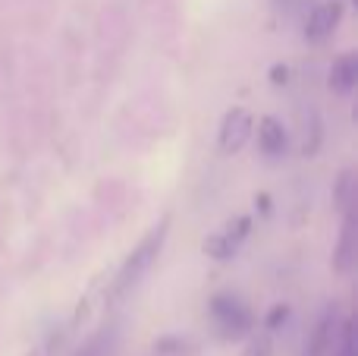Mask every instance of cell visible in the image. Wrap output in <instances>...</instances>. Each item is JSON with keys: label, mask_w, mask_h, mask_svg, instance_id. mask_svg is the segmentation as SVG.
I'll return each instance as SVG.
<instances>
[{"label": "cell", "mask_w": 358, "mask_h": 356, "mask_svg": "<svg viewBox=\"0 0 358 356\" xmlns=\"http://www.w3.org/2000/svg\"><path fill=\"white\" fill-rule=\"evenodd\" d=\"M334 356H355V325L352 319H343L340 322V331H336V344L334 350H330Z\"/></svg>", "instance_id": "obj_14"}, {"label": "cell", "mask_w": 358, "mask_h": 356, "mask_svg": "<svg viewBox=\"0 0 358 356\" xmlns=\"http://www.w3.org/2000/svg\"><path fill=\"white\" fill-rule=\"evenodd\" d=\"M248 233H252V218H248V214H236L220 231H214L204 240V256H210L214 262H229V259L239 256Z\"/></svg>", "instance_id": "obj_3"}, {"label": "cell", "mask_w": 358, "mask_h": 356, "mask_svg": "<svg viewBox=\"0 0 358 356\" xmlns=\"http://www.w3.org/2000/svg\"><path fill=\"white\" fill-rule=\"evenodd\" d=\"M239 356H273V334L271 331H258L248 338L245 350Z\"/></svg>", "instance_id": "obj_15"}, {"label": "cell", "mask_w": 358, "mask_h": 356, "mask_svg": "<svg viewBox=\"0 0 358 356\" xmlns=\"http://www.w3.org/2000/svg\"><path fill=\"white\" fill-rule=\"evenodd\" d=\"M57 350H60V334H50L48 341H41L38 347H31L25 356H54Z\"/></svg>", "instance_id": "obj_17"}, {"label": "cell", "mask_w": 358, "mask_h": 356, "mask_svg": "<svg viewBox=\"0 0 358 356\" xmlns=\"http://www.w3.org/2000/svg\"><path fill=\"white\" fill-rule=\"evenodd\" d=\"M167 233H170V218H161L138 240L136 249L123 259V265L117 268V275H113V281H110V290H107V303H110V306L123 303L126 296L145 281V275L157 265V259H161V252H164V243H167Z\"/></svg>", "instance_id": "obj_1"}, {"label": "cell", "mask_w": 358, "mask_h": 356, "mask_svg": "<svg viewBox=\"0 0 358 356\" xmlns=\"http://www.w3.org/2000/svg\"><path fill=\"white\" fill-rule=\"evenodd\" d=\"M155 353L157 356H195V344L192 341H185V338H161V341H155Z\"/></svg>", "instance_id": "obj_13"}, {"label": "cell", "mask_w": 358, "mask_h": 356, "mask_svg": "<svg viewBox=\"0 0 358 356\" xmlns=\"http://www.w3.org/2000/svg\"><path fill=\"white\" fill-rule=\"evenodd\" d=\"M255 139H258V151L264 158H271V161H280V158H286V151H289V130H286V123L280 117H273V114H264V117L255 123Z\"/></svg>", "instance_id": "obj_7"}, {"label": "cell", "mask_w": 358, "mask_h": 356, "mask_svg": "<svg viewBox=\"0 0 358 356\" xmlns=\"http://www.w3.org/2000/svg\"><path fill=\"white\" fill-rule=\"evenodd\" d=\"M155 356H157V353H155Z\"/></svg>", "instance_id": "obj_21"}, {"label": "cell", "mask_w": 358, "mask_h": 356, "mask_svg": "<svg viewBox=\"0 0 358 356\" xmlns=\"http://www.w3.org/2000/svg\"><path fill=\"white\" fill-rule=\"evenodd\" d=\"M255 205H258V212L261 214H271V196H267V193H258V196H255Z\"/></svg>", "instance_id": "obj_19"}, {"label": "cell", "mask_w": 358, "mask_h": 356, "mask_svg": "<svg viewBox=\"0 0 358 356\" xmlns=\"http://www.w3.org/2000/svg\"><path fill=\"white\" fill-rule=\"evenodd\" d=\"M267 76H271V85H273V88L289 85V67H286V63H273Z\"/></svg>", "instance_id": "obj_18"}, {"label": "cell", "mask_w": 358, "mask_h": 356, "mask_svg": "<svg viewBox=\"0 0 358 356\" xmlns=\"http://www.w3.org/2000/svg\"><path fill=\"white\" fill-rule=\"evenodd\" d=\"M208 315L220 341H239L255 331V313L239 294L217 290L208 300Z\"/></svg>", "instance_id": "obj_2"}, {"label": "cell", "mask_w": 358, "mask_h": 356, "mask_svg": "<svg viewBox=\"0 0 358 356\" xmlns=\"http://www.w3.org/2000/svg\"><path fill=\"white\" fill-rule=\"evenodd\" d=\"M292 4H296V0H273V6H277V10H283V13H289Z\"/></svg>", "instance_id": "obj_20"}, {"label": "cell", "mask_w": 358, "mask_h": 356, "mask_svg": "<svg viewBox=\"0 0 358 356\" xmlns=\"http://www.w3.org/2000/svg\"><path fill=\"white\" fill-rule=\"evenodd\" d=\"M289 315H292V309L286 306V303H277V306H271V313L264 315V331H280V328L289 322Z\"/></svg>", "instance_id": "obj_16"}, {"label": "cell", "mask_w": 358, "mask_h": 356, "mask_svg": "<svg viewBox=\"0 0 358 356\" xmlns=\"http://www.w3.org/2000/svg\"><path fill=\"white\" fill-rule=\"evenodd\" d=\"M355 170L352 167H346L340 174V180H336V186H334V205L340 208V212H349L352 208V186H355Z\"/></svg>", "instance_id": "obj_12"}, {"label": "cell", "mask_w": 358, "mask_h": 356, "mask_svg": "<svg viewBox=\"0 0 358 356\" xmlns=\"http://www.w3.org/2000/svg\"><path fill=\"white\" fill-rule=\"evenodd\" d=\"M117 341H120L117 325H107V328H101L98 334H92V338L79 347V353H76V356H113V350H117Z\"/></svg>", "instance_id": "obj_11"}, {"label": "cell", "mask_w": 358, "mask_h": 356, "mask_svg": "<svg viewBox=\"0 0 358 356\" xmlns=\"http://www.w3.org/2000/svg\"><path fill=\"white\" fill-rule=\"evenodd\" d=\"M255 132V117L248 107H229L217 130V149L223 155H239Z\"/></svg>", "instance_id": "obj_4"}, {"label": "cell", "mask_w": 358, "mask_h": 356, "mask_svg": "<svg viewBox=\"0 0 358 356\" xmlns=\"http://www.w3.org/2000/svg\"><path fill=\"white\" fill-rule=\"evenodd\" d=\"M324 145V120L315 107L302 111V155L305 158H315Z\"/></svg>", "instance_id": "obj_10"}, {"label": "cell", "mask_w": 358, "mask_h": 356, "mask_svg": "<svg viewBox=\"0 0 358 356\" xmlns=\"http://www.w3.org/2000/svg\"><path fill=\"white\" fill-rule=\"evenodd\" d=\"M327 85L334 95H349L355 92L358 85V57L349 50V54H340L327 69Z\"/></svg>", "instance_id": "obj_8"}, {"label": "cell", "mask_w": 358, "mask_h": 356, "mask_svg": "<svg viewBox=\"0 0 358 356\" xmlns=\"http://www.w3.org/2000/svg\"><path fill=\"white\" fill-rule=\"evenodd\" d=\"M343 214H346V218H343L340 240H336V246H334V271L346 275V271H352V265H355L358 246H355V214H352V208L343 212Z\"/></svg>", "instance_id": "obj_9"}, {"label": "cell", "mask_w": 358, "mask_h": 356, "mask_svg": "<svg viewBox=\"0 0 358 356\" xmlns=\"http://www.w3.org/2000/svg\"><path fill=\"white\" fill-rule=\"evenodd\" d=\"M336 331H340V309H336V303H327L317 313L315 325H311L308 338H305L302 356H330L336 344Z\"/></svg>", "instance_id": "obj_5"}, {"label": "cell", "mask_w": 358, "mask_h": 356, "mask_svg": "<svg viewBox=\"0 0 358 356\" xmlns=\"http://www.w3.org/2000/svg\"><path fill=\"white\" fill-rule=\"evenodd\" d=\"M343 16H346V4L343 0H324L305 19V41L308 44H324L327 38H334V32L340 29Z\"/></svg>", "instance_id": "obj_6"}]
</instances>
